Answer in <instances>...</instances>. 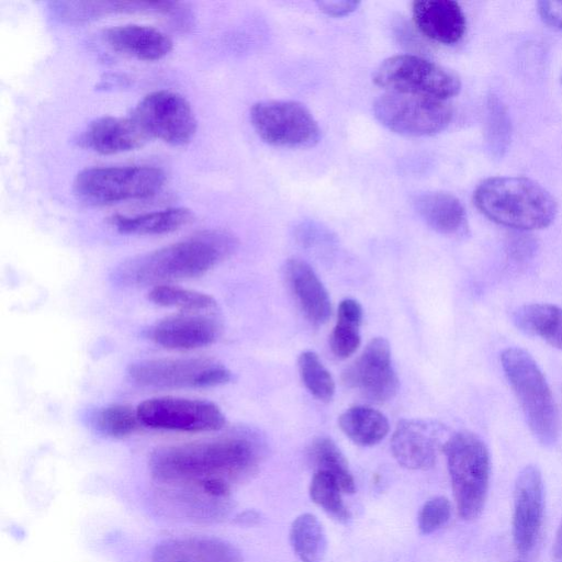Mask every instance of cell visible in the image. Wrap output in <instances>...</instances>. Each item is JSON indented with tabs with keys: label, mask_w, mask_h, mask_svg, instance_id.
I'll return each instance as SVG.
<instances>
[{
	"label": "cell",
	"mask_w": 562,
	"mask_h": 562,
	"mask_svg": "<svg viewBox=\"0 0 562 562\" xmlns=\"http://www.w3.org/2000/svg\"><path fill=\"white\" fill-rule=\"evenodd\" d=\"M262 459L261 442L237 434L160 447L149 458V470L159 485L222 482L232 486L252 476Z\"/></svg>",
	"instance_id": "obj_1"
},
{
	"label": "cell",
	"mask_w": 562,
	"mask_h": 562,
	"mask_svg": "<svg viewBox=\"0 0 562 562\" xmlns=\"http://www.w3.org/2000/svg\"><path fill=\"white\" fill-rule=\"evenodd\" d=\"M237 239L225 231H206L122 262L114 279L125 285L195 278L229 257Z\"/></svg>",
	"instance_id": "obj_2"
},
{
	"label": "cell",
	"mask_w": 562,
	"mask_h": 562,
	"mask_svg": "<svg viewBox=\"0 0 562 562\" xmlns=\"http://www.w3.org/2000/svg\"><path fill=\"white\" fill-rule=\"evenodd\" d=\"M473 200L491 221L518 231L544 228L558 211L554 198L526 177L488 178L476 187Z\"/></svg>",
	"instance_id": "obj_3"
},
{
	"label": "cell",
	"mask_w": 562,
	"mask_h": 562,
	"mask_svg": "<svg viewBox=\"0 0 562 562\" xmlns=\"http://www.w3.org/2000/svg\"><path fill=\"white\" fill-rule=\"evenodd\" d=\"M501 363L531 432L541 445H554L559 437L558 412L537 362L527 351L513 347L502 352Z\"/></svg>",
	"instance_id": "obj_4"
},
{
	"label": "cell",
	"mask_w": 562,
	"mask_h": 562,
	"mask_svg": "<svg viewBox=\"0 0 562 562\" xmlns=\"http://www.w3.org/2000/svg\"><path fill=\"white\" fill-rule=\"evenodd\" d=\"M443 452L458 513L465 520L475 519L487 496L491 461L487 447L470 431H459L445 442Z\"/></svg>",
	"instance_id": "obj_5"
},
{
	"label": "cell",
	"mask_w": 562,
	"mask_h": 562,
	"mask_svg": "<svg viewBox=\"0 0 562 562\" xmlns=\"http://www.w3.org/2000/svg\"><path fill=\"white\" fill-rule=\"evenodd\" d=\"M166 181L155 166L130 165L86 168L74 180V193L90 205L142 200L157 194Z\"/></svg>",
	"instance_id": "obj_6"
},
{
	"label": "cell",
	"mask_w": 562,
	"mask_h": 562,
	"mask_svg": "<svg viewBox=\"0 0 562 562\" xmlns=\"http://www.w3.org/2000/svg\"><path fill=\"white\" fill-rule=\"evenodd\" d=\"M373 82L386 91L425 95L447 101L461 89L452 70L416 55H395L375 69Z\"/></svg>",
	"instance_id": "obj_7"
},
{
	"label": "cell",
	"mask_w": 562,
	"mask_h": 562,
	"mask_svg": "<svg viewBox=\"0 0 562 562\" xmlns=\"http://www.w3.org/2000/svg\"><path fill=\"white\" fill-rule=\"evenodd\" d=\"M373 113L383 126L405 136L437 134L452 117V109L445 100L393 91L375 100Z\"/></svg>",
	"instance_id": "obj_8"
},
{
	"label": "cell",
	"mask_w": 562,
	"mask_h": 562,
	"mask_svg": "<svg viewBox=\"0 0 562 562\" xmlns=\"http://www.w3.org/2000/svg\"><path fill=\"white\" fill-rule=\"evenodd\" d=\"M250 122L266 143L279 147L307 148L318 143L319 126L310 110L290 100H267L250 109Z\"/></svg>",
	"instance_id": "obj_9"
},
{
	"label": "cell",
	"mask_w": 562,
	"mask_h": 562,
	"mask_svg": "<svg viewBox=\"0 0 562 562\" xmlns=\"http://www.w3.org/2000/svg\"><path fill=\"white\" fill-rule=\"evenodd\" d=\"M130 117L148 138L170 145L189 143L196 131V120L188 100L170 90H157L145 95Z\"/></svg>",
	"instance_id": "obj_10"
},
{
	"label": "cell",
	"mask_w": 562,
	"mask_h": 562,
	"mask_svg": "<svg viewBox=\"0 0 562 562\" xmlns=\"http://www.w3.org/2000/svg\"><path fill=\"white\" fill-rule=\"evenodd\" d=\"M128 376L155 389L212 387L231 380V371L206 358L148 359L132 363Z\"/></svg>",
	"instance_id": "obj_11"
},
{
	"label": "cell",
	"mask_w": 562,
	"mask_h": 562,
	"mask_svg": "<svg viewBox=\"0 0 562 562\" xmlns=\"http://www.w3.org/2000/svg\"><path fill=\"white\" fill-rule=\"evenodd\" d=\"M142 425L164 430L199 432L221 429L225 415L213 402L176 396L153 397L137 408Z\"/></svg>",
	"instance_id": "obj_12"
},
{
	"label": "cell",
	"mask_w": 562,
	"mask_h": 562,
	"mask_svg": "<svg viewBox=\"0 0 562 562\" xmlns=\"http://www.w3.org/2000/svg\"><path fill=\"white\" fill-rule=\"evenodd\" d=\"M157 492L162 510L190 521L221 520L232 507L231 486L222 482L159 485Z\"/></svg>",
	"instance_id": "obj_13"
},
{
	"label": "cell",
	"mask_w": 562,
	"mask_h": 562,
	"mask_svg": "<svg viewBox=\"0 0 562 562\" xmlns=\"http://www.w3.org/2000/svg\"><path fill=\"white\" fill-rule=\"evenodd\" d=\"M344 381L373 402L382 403L392 398L397 391L398 380L392 366L389 341L382 337L371 339L345 371Z\"/></svg>",
	"instance_id": "obj_14"
},
{
	"label": "cell",
	"mask_w": 562,
	"mask_h": 562,
	"mask_svg": "<svg viewBox=\"0 0 562 562\" xmlns=\"http://www.w3.org/2000/svg\"><path fill=\"white\" fill-rule=\"evenodd\" d=\"M543 483L535 465L525 467L514 490L513 538L516 550L527 554L536 547L543 519Z\"/></svg>",
	"instance_id": "obj_15"
},
{
	"label": "cell",
	"mask_w": 562,
	"mask_h": 562,
	"mask_svg": "<svg viewBox=\"0 0 562 562\" xmlns=\"http://www.w3.org/2000/svg\"><path fill=\"white\" fill-rule=\"evenodd\" d=\"M220 331L221 325L214 317L180 314L154 324L148 330V337L167 349L191 350L212 345Z\"/></svg>",
	"instance_id": "obj_16"
},
{
	"label": "cell",
	"mask_w": 562,
	"mask_h": 562,
	"mask_svg": "<svg viewBox=\"0 0 562 562\" xmlns=\"http://www.w3.org/2000/svg\"><path fill=\"white\" fill-rule=\"evenodd\" d=\"M76 140L94 153L112 155L142 147L148 138L130 116H102L90 122Z\"/></svg>",
	"instance_id": "obj_17"
},
{
	"label": "cell",
	"mask_w": 562,
	"mask_h": 562,
	"mask_svg": "<svg viewBox=\"0 0 562 562\" xmlns=\"http://www.w3.org/2000/svg\"><path fill=\"white\" fill-rule=\"evenodd\" d=\"M438 436L434 426L413 419L400 422L391 439L395 460L411 470H428L437 458Z\"/></svg>",
	"instance_id": "obj_18"
},
{
	"label": "cell",
	"mask_w": 562,
	"mask_h": 562,
	"mask_svg": "<svg viewBox=\"0 0 562 562\" xmlns=\"http://www.w3.org/2000/svg\"><path fill=\"white\" fill-rule=\"evenodd\" d=\"M415 25L428 38L451 45L464 35L467 21L458 2L452 0H416L412 3Z\"/></svg>",
	"instance_id": "obj_19"
},
{
	"label": "cell",
	"mask_w": 562,
	"mask_h": 562,
	"mask_svg": "<svg viewBox=\"0 0 562 562\" xmlns=\"http://www.w3.org/2000/svg\"><path fill=\"white\" fill-rule=\"evenodd\" d=\"M154 562H243L240 551L232 543L214 537H179L159 543Z\"/></svg>",
	"instance_id": "obj_20"
},
{
	"label": "cell",
	"mask_w": 562,
	"mask_h": 562,
	"mask_svg": "<svg viewBox=\"0 0 562 562\" xmlns=\"http://www.w3.org/2000/svg\"><path fill=\"white\" fill-rule=\"evenodd\" d=\"M284 274L304 316L316 325L326 323L331 314L330 299L312 267L300 258H291L285 262Z\"/></svg>",
	"instance_id": "obj_21"
},
{
	"label": "cell",
	"mask_w": 562,
	"mask_h": 562,
	"mask_svg": "<svg viewBox=\"0 0 562 562\" xmlns=\"http://www.w3.org/2000/svg\"><path fill=\"white\" fill-rule=\"evenodd\" d=\"M103 37L115 52L149 61L164 58L173 46L164 32L139 24L110 27L103 32Z\"/></svg>",
	"instance_id": "obj_22"
},
{
	"label": "cell",
	"mask_w": 562,
	"mask_h": 562,
	"mask_svg": "<svg viewBox=\"0 0 562 562\" xmlns=\"http://www.w3.org/2000/svg\"><path fill=\"white\" fill-rule=\"evenodd\" d=\"M193 214L186 207H169L160 211L127 216L115 214L109 224L126 235H164L176 232L189 224Z\"/></svg>",
	"instance_id": "obj_23"
},
{
	"label": "cell",
	"mask_w": 562,
	"mask_h": 562,
	"mask_svg": "<svg viewBox=\"0 0 562 562\" xmlns=\"http://www.w3.org/2000/svg\"><path fill=\"white\" fill-rule=\"evenodd\" d=\"M415 209L426 224L441 234L459 233L465 225V210L461 202L447 192H426L418 195Z\"/></svg>",
	"instance_id": "obj_24"
},
{
	"label": "cell",
	"mask_w": 562,
	"mask_h": 562,
	"mask_svg": "<svg viewBox=\"0 0 562 562\" xmlns=\"http://www.w3.org/2000/svg\"><path fill=\"white\" fill-rule=\"evenodd\" d=\"M514 323L529 336L543 339L562 350V308L550 303H531L520 306L513 316Z\"/></svg>",
	"instance_id": "obj_25"
},
{
	"label": "cell",
	"mask_w": 562,
	"mask_h": 562,
	"mask_svg": "<svg viewBox=\"0 0 562 562\" xmlns=\"http://www.w3.org/2000/svg\"><path fill=\"white\" fill-rule=\"evenodd\" d=\"M338 424L351 441L362 447L379 443L390 429L387 418L368 406L350 407L340 415Z\"/></svg>",
	"instance_id": "obj_26"
},
{
	"label": "cell",
	"mask_w": 562,
	"mask_h": 562,
	"mask_svg": "<svg viewBox=\"0 0 562 562\" xmlns=\"http://www.w3.org/2000/svg\"><path fill=\"white\" fill-rule=\"evenodd\" d=\"M290 543L302 562H322L327 550L324 528L316 516L304 513L290 527Z\"/></svg>",
	"instance_id": "obj_27"
},
{
	"label": "cell",
	"mask_w": 562,
	"mask_h": 562,
	"mask_svg": "<svg viewBox=\"0 0 562 562\" xmlns=\"http://www.w3.org/2000/svg\"><path fill=\"white\" fill-rule=\"evenodd\" d=\"M361 319L362 307L358 301L345 299L340 302L337 323L329 338L330 349L337 358L345 359L359 347Z\"/></svg>",
	"instance_id": "obj_28"
},
{
	"label": "cell",
	"mask_w": 562,
	"mask_h": 562,
	"mask_svg": "<svg viewBox=\"0 0 562 562\" xmlns=\"http://www.w3.org/2000/svg\"><path fill=\"white\" fill-rule=\"evenodd\" d=\"M308 459L315 471L331 474L344 493H355V480L349 470L348 462L330 438L318 437L315 439L308 449Z\"/></svg>",
	"instance_id": "obj_29"
},
{
	"label": "cell",
	"mask_w": 562,
	"mask_h": 562,
	"mask_svg": "<svg viewBox=\"0 0 562 562\" xmlns=\"http://www.w3.org/2000/svg\"><path fill=\"white\" fill-rule=\"evenodd\" d=\"M148 297L157 305L187 312L212 311L216 307L214 297L206 293L168 284L155 285Z\"/></svg>",
	"instance_id": "obj_30"
},
{
	"label": "cell",
	"mask_w": 562,
	"mask_h": 562,
	"mask_svg": "<svg viewBox=\"0 0 562 562\" xmlns=\"http://www.w3.org/2000/svg\"><path fill=\"white\" fill-rule=\"evenodd\" d=\"M341 492L337 480L331 474L315 471L310 484L312 501L337 521L347 522L351 515L344 503Z\"/></svg>",
	"instance_id": "obj_31"
},
{
	"label": "cell",
	"mask_w": 562,
	"mask_h": 562,
	"mask_svg": "<svg viewBox=\"0 0 562 562\" xmlns=\"http://www.w3.org/2000/svg\"><path fill=\"white\" fill-rule=\"evenodd\" d=\"M297 367L302 382L312 395L325 402L333 398L334 379L314 351H303L299 356Z\"/></svg>",
	"instance_id": "obj_32"
},
{
	"label": "cell",
	"mask_w": 562,
	"mask_h": 562,
	"mask_svg": "<svg viewBox=\"0 0 562 562\" xmlns=\"http://www.w3.org/2000/svg\"><path fill=\"white\" fill-rule=\"evenodd\" d=\"M95 425L106 436L123 438L133 434L140 426V422L136 408L124 404H112L99 411Z\"/></svg>",
	"instance_id": "obj_33"
},
{
	"label": "cell",
	"mask_w": 562,
	"mask_h": 562,
	"mask_svg": "<svg viewBox=\"0 0 562 562\" xmlns=\"http://www.w3.org/2000/svg\"><path fill=\"white\" fill-rule=\"evenodd\" d=\"M487 145L491 153L502 156L510 142V120L505 106L495 97H488L486 121Z\"/></svg>",
	"instance_id": "obj_34"
},
{
	"label": "cell",
	"mask_w": 562,
	"mask_h": 562,
	"mask_svg": "<svg viewBox=\"0 0 562 562\" xmlns=\"http://www.w3.org/2000/svg\"><path fill=\"white\" fill-rule=\"evenodd\" d=\"M451 517V504L443 496L428 499L418 514V529L423 535H430L442 528Z\"/></svg>",
	"instance_id": "obj_35"
},
{
	"label": "cell",
	"mask_w": 562,
	"mask_h": 562,
	"mask_svg": "<svg viewBox=\"0 0 562 562\" xmlns=\"http://www.w3.org/2000/svg\"><path fill=\"white\" fill-rule=\"evenodd\" d=\"M536 250V240L527 235H515L507 243V254L517 263L530 260Z\"/></svg>",
	"instance_id": "obj_36"
},
{
	"label": "cell",
	"mask_w": 562,
	"mask_h": 562,
	"mask_svg": "<svg viewBox=\"0 0 562 562\" xmlns=\"http://www.w3.org/2000/svg\"><path fill=\"white\" fill-rule=\"evenodd\" d=\"M358 1H317V8L327 15L339 18L345 16L357 10Z\"/></svg>",
	"instance_id": "obj_37"
},
{
	"label": "cell",
	"mask_w": 562,
	"mask_h": 562,
	"mask_svg": "<svg viewBox=\"0 0 562 562\" xmlns=\"http://www.w3.org/2000/svg\"><path fill=\"white\" fill-rule=\"evenodd\" d=\"M538 11L544 22L562 29V1H539Z\"/></svg>",
	"instance_id": "obj_38"
},
{
	"label": "cell",
	"mask_w": 562,
	"mask_h": 562,
	"mask_svg": "<svg viewBox=\"0 0 562 562\" xmlns=\"http://www.w3.org/2000/svg\"><path fill=\"white\" fill-rule=\"evenodd\" d=\"M552 560L554 562H562V521L559 526V529L553 541Z\"/></svg>",
	"instance_id": "obj_39"
},
{
	"label": "cell",
	"mask_w": 562,
	"mask_h": 562,
	"mask_svg": "<svg viewBox=\"0 0 562 562\" xmlns=\"http://www.w3.org/2000/svg\"><path fill=\"white\" fill-rule=\"evenodd\" d=\"M246 516L240 517V521L247 524H256L258 521L259 515L255 512L244 513Z\"/></svg>",
	"instance_id": "obj_40"
}]
</instances>
